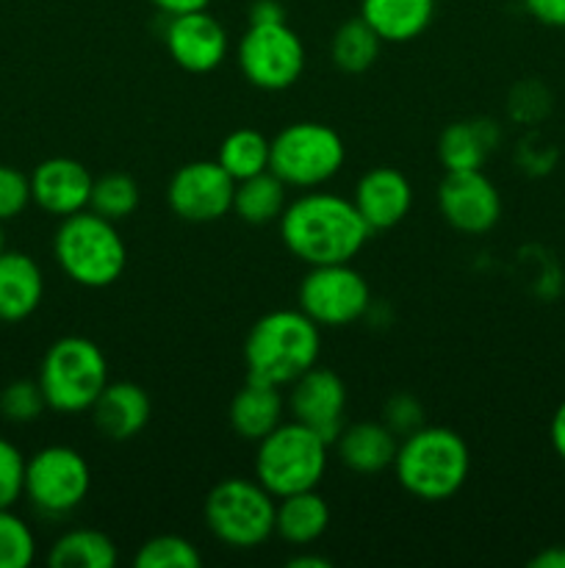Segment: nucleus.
I'll return each mask as SVG.
<instances>
[{"label": "nucleus", "instance_id": "nucleus-36", "mask_svg": "<svg viewBox=\"0 0 565 568\" xmlns=\"http://www.w3.org/2000/svg\"><path fill=\"white\" fill-rule=\"evenodd\" d=\"M532 20L548 28H565V0H524Z\"/></svg>", "mask_w": 565, "mask_h": 568}, {"label": "nucleus", "instance_id": "nucleus-31", "mask_svg": "<svg viewBox=\"0 0 565 568\" xmlns=\"http://www.w3.org/2000/svg\"><path fill=\"white\" fill-rule=\"evenodd\" d=\"M37 558L33 530L17 514L0 510V568H28Z\"/></svg>", "mask_w": 565, "mask_h": 568}, {"label": "nucleus", "instance_id": "nucleus-7", "mask_svg": "<svg viewBox=\"0 0 565 568\" xmlns=\"http://www.w3.org/2000/svg\"><path fill=\"white\" fill-rule=\"evenodd\" d=\"M277 499L249 477H225L205 497V527L230 549H255L275 536Z\"/></svg>", "mask_w": 565, "mask_h": 568}, {"label": "nucleus", "instance_id": "nucleus-41", "mask_svg": "<svg viewBox=\"0 0 565 568\" xmlns=\"http://www.w3.org/2000/svg\"><path fill=\"white\" fill-rule=\"evenodd\" d=\"M291 568H330L332 564L327 558H319V555H299V558L288 560Z\"/></svg>", "mask_w": 565, "mask_h": 568}, {"label": "nucleus", "instance_id": "nucleus-1", "mask_svg": "<svg viewBox=\"0 0 565 568\" xmlns=\"http://www.w3.org/2000/svg\"><path fill=\"white\" fill-rule=\"evenodd\" d=\"M282 244L308 266L347 264L371 239L369 225L349 197L308 189L280 214Z\"/></svg>", "mask_w": 565, "mask_h": 568}, {"label": "nucleus", "instance_id": "nucleus-16", "mask_svg": "<svg viewBox=\"0 0 565 568\" xmlns=\"http://www.w3.org/2000/svg\"><path fill=\"white\" fill-rule=\"evenodd\" d=\"M92 186V172L81 161L64 159V155L42 161L31 172V200L44 214L59 216V220L89 209Z\"/></svg>", "mask_w": 565, "mask_h": 568}, {"label": "nucleus", "instance_id": "nucleus-23", "mask_svg": "<svg viewBox=\"0 0 565 568\" xmlns=\"http://www.w3.org/2000/svg\"><path fill=\"white\" fill-rule=\"evenodd\" d=\"M499 125L493 120H463L452 122L438 139V159L446 172L482 170L487 155L496 150Z\"/></svg>", "mask_w": 565, "mask_h": 568}, {"label": "nucleus", "instance_id": "nucleus-21", "mask_svg": "<svg viewBox=\"0 0 565 568\" xmlns=\"http://www.w3.org/2000/svg\"><path fill=\"white\" fill-rule=\"evenodd\" d=\"M282 414H286V399H282L280 388L253 381V377L242 392H236V397L230 399V408H227L233 433L244 442L255 444L269 436L280 422H286Z\"/></svg>", "mask_w": 565, "mask_h": 568}, {"label": "nucleus", "instance_id": "nucleus-24", "mask_svg": "<svg viewBox=\"0 0 565 568\" xmlns=\"http://www.w3.org/2000/svg\"><path fill=\"white\" fill-rule=\"evenodd\" d=\"M330 527V505L325 503L316 488L277 499L275 536L291 547H310L319 541Z\"/></svg>", "mask_w": 565, "mask_h": 568}, {"label": "nucleus", "instance_id": "nucleus-5", "mask_svg": "<svg viewBox=\"0 0 565 568\" xmlns=\"http://www.w3.org/2000/svg\"><path fill=\"white\" fill-rule=\"evenodd\" d=\"M330 444L302 422H280L255 449V480L275 499L319 488Z\"/></svg>", "mask_w": 565, "mask_h": 568}, {"label": "nucleus", "instance_id": "nucleus-15", "mask_svg": "<svg viewBox=\"0 0 565 568\" xmlns=\"http://www.w3.org/2000/svg\"><path fill=\"white\" fill-rule=\"evenodd\" d=\"M288 410L297 422L314 427L327 444H336L338 433L347 425V386L332 369L314 366L291 383Z\"/></svg>", "mask_w": 565, "mask_h": 568}, {"label": "nucleus", "instance_id": "nucleus-20", "mask_svg": "<svg viewBox=\"0 0 565 568\" xmlns=\"http://www.w3.org/2000/svg\"><path fill=\"white\" fill-rule=\"evenodd\" d=\"M44 275L28 253H0V322H22L42 305Z\"/></svg>", "mask_w": 565, "mask_h": 568}, {"label": "nucleus", "instance_id": "nucleus-9", "mask_svg": "<svg viewBox=\"0 0 565 568\" xmlns=\"http://www.w3.org/2000/svg\"><path fill=\"white\" fill-rule=\"evenodd\" d=\"M92 469L78 449L53 444L25 460V497L48 519L75 514L89 497Z\"/></svg>", "mask_w": 565, "mask_h": 568}, {"label": "nucleus", "instance_id": "nucleus-28", "mask_svg": "<svg viewBox=\"0 0 565 568\" xmlns=\"http://www.w3.org/2000/svg\"><path fill=\"white\" fill-rule=\"evenodd\" d=\"M380 48L382 39L371 31V26H366L358 17V20L343 22L336 31V37H332V64L341 72L358 75V72H366L377 59H380Z\"/></svg>", "mask_w": 565, "mask_h": 568}, {"label": "nucleus", "instance_id": "nucleus-3", "mask_svg": "<svg viewBox=\"0 0 565 568\" xmlns=\"http://www.w3.org/2000/svg\"><path fill=\"white\" fill-rule=\"evenodd\" d=\"M471 471L469 444L452 427H419L399 438L393 475L399 486L424 503H443L465 486Z\"/></svg>", "mask_w": 565, "mask_h": 568}, {"label": "nucleus", "instance_id": "nucleus-43", "mask_svg": "<svg viewBox=\"0 0 565 568\" xmlns=\"http://www.w3.org/2000/svg\"><path fill=\"white\" fill-rule=\"evenodd\" d=\"M0 419H3V416H0Z\"/></svg>", "mask_w": 565, "mask_h": 568}, {"label": "nucleus", "instance_id": "nucleus-8", "mask_svg": "<svg viewBox=\"0 0 565 568\" xmlns=\"http://www.w3.org/2000/svg\"><path fill=\"white\" fill-rule=\"evenodd\" d=\"M347 161L343 139L325 122H291L271 139L269 170L291 189H319Z\"/></svg>", "mask_w": 565, "mask_h": 568}, {"label": "nucleus", "instance_id": "nucleus-32", "mask_svg": "<svg viewBox=\"0 0 565 568\" xmlns=\"http://www.w3.org/2000/svg\"><path fill=\"white\" fill-rule=\"evenodd\" d=\"M48 410L39 381H14L0 392V416L14 425H28L37 422Z\"/></svg>", "mask_w": 565, "mask_h": 568}, {"label": "nucleus", "instance_id": "nucleus-10", "mask_svg": "<svg viewBox=\"0 0 565 568\" xmlns=\"http://www.w3.org/2000/svg\"><path fill=\"white\" fill-rule=\"evenodd\" d=\"M302 314L319 327H347L363 320L371 308L369 281L352 264L310 266L297 292Z\"/></svg>", "mask_w": 565, "mask_h": 568}, {"label": "nucleus", "instance_id": "nucleus-30", "mask_svg": "<svg viewBox=\"0 0 565 568\" xmlns=\"http://www.w3.org/2000/svg\"><path fill=\"white\" fill-rule=\"evenodd\" d=\"M136 568H199L203 566V555L197 552L188 538L183 536H155L138 547L136 558H133Z\"/></svg>", "mask_w": 565, "mask_h": 568}, {"label": "nucleus", "instance_id": "nucleus-25", "mask_svg": "<svg viewBox=\"0 0 565 568\" xmlns=\"http://www.w3.org/2000/svg\"><path fill=\"white\" fill-rule=\"evenodd\" d=\"M286 183L271 170L238 181L236 194H233V214H238V220H244L247 225H269V222L280 220V214L286 211Z\"/></svg>", "mask_w": 565, "mask_h": 568}, {"label": "nucleus", "instance_id": "nucleus-35", "mask_svg": "<svg viewBox=\"0 0 565 568\" xmlns=\"http://www.w3.org/2000/svg\"><path fill=\"white\" fill-rule=\"evenodd\" d=\"M382 422L397 433L399 438L410 436L413 430L424 427V408L415 397L410 394H393L382 408Z\"/></svg>", "mask_w": 565, "mask_h": 568}, {"label": "nucleus", "instance_id": "nucleus-11", "mask_svg": "<svg viewBox=\"0 0 565 568\" xmlns=\"http://www.w3.org/2000/svg\"><path fill=\"white\" fill-rule=\"evenodd\" d=\"M238 67L255 89L282 92L305 72V44L286 22L249 26L238 42Z\"/></svg>", "mask_w": 565, "mask_h": 568}, {"label": "nucleus", "instance_id": "nucleus-6", "mask_svg": "<svg viewBox=\"0 0 565 568\" xmlns=\"http://www.w3.org/2000/svg\"><path fill=\"white\" fill-rule=\"evenodd\" d=\"M37 381L50 410L75 416L92 410L94 399L109 386V361L92 338L64 336L48 347Z\"/></svg>", "mask_w": 565, "mask_h": 568}, {"label": "nucleus", "instance_id": "nucleus-42", "mask_svg": "<svg viewBox=\"0 0 565 568\" xmlns=\"http://www.w3.org/2000/svg\"><path fill=\"white\" fill-rule=\"evenodd\" d=\"M6 250V233H3V222H0V253Z\"/></svg>", "mask_w": 565, "mask_h": 568}, {"label": "nucleus", "instance_id": "nucleus-29", "mask_svg": "<svg viewBox=\"0 0 565 568\" xmlns=\"http://www.w3.org/2000/svg\"><path fill=\"white\" fill-rule=\"evenodd\" d=\"M138 197H142L138 194V183L131 175H125V172H109V175L94 178L89 209L94 214L105 216V220L120 222L127 220L138 209Z\"/></svg>", "mask_w": 565, "mask_h": 568}, {"label": "nucleus", "instance_id": "nucleus-17", "mask_svg": "<svg viewBox=\"0 0 565 568\" xmlns=\"http://www.w3.org/2000/svg\"><path fill=\"white\" fill-rule=\"evenodd\" d=\"M352 203L371 233L391 231L413 209V186L399 170L377 166L360 178Z\"/></svg>", "mask_w": 565, "mask_h": 568}, {"label": "nucleus", "instance_id": "nucleus-22", "mask_svg": "<svg viewBox=\"0 0 565 568\" xmlns=\"http://www.w3.org/2000/svg\"><path fill=\"white\" fill-rule=\"evenodd\" d=\"M435 17V0H360V20L382 42L404 44L430 28Z\"/></svg>", "mask_w": 565, "mask_h": 568}, {"label": "nucleus", "instance_id": "nucleus-33", "mask_svg": "<svg viewBox=\"0 0 565 568\" xmlns=\"http://www.w3.org/2000/svg\"><path fill=\"white\" fill-rule=\"evenodd\" d=\"M25 497V455L0 438V510H9Z\"/></svg>", "mask_w": 565, "mask_h": 568}, {"label": "nucleus", "instance_id": "nucleus-34", "mask_svg": "<svg viewBox=\"0 0 565 568\" xmlns=\"http://www.w3.org/2000/svg\"><path fill=\"white\" fill-rule=\"evenodd\" d=\"M31 200V178L17 166L0 164V222H9L28 209Z\"/></svg>", "mask_w": 565, "mask_h": 568}, {"label": "nucleus", "instance_id": "nucleus-39", "mask_svg": "<svg viewBox=\"0 0 565 568\" xmlns=\"http://www.w3.org/2000/svg\"><path fill=\"white\" fill-rule=\"evenodd\" d=\"M548 438H552L554 453H557L559 460L565 464V399L559 403V408L554 410L552 425H548Z\"/></svg>", "mask_w": 565, "mask_h": 568}, {"label": "nucleus", "instance_id": "nucleus-26", "mask_svg": "<svg viewBox=\"0 0 565 568\" xmlns=\"http://www.w3.org/2000/svg\"><path fill=\"white\" fill-rule=\"evenodd\" d=\"M116 560V544L105 532L89 527L66 530L48 555V564L53 568H114Z\"/></svg>", "mask_w": 565, "mask_h": 568}, {"label": "nucleus", "instance_id": "nucleus-18", "mask_svg": "<svg viewBox=\"0 0 565 568\" xmlns=\"http://www.w3.org/2000/svg\"><path fill=\"white\" fill-rule=\"evenodd\" d=\"M153 416V403L150 394L136 383H111L100 392V397L92 405V422L97 433L109 442H131L144 427L150 425Z\"/></svg>", "mask_w": 565, "mask_h": 568}, {"label": "nucleus", "instance_id": "nucleus-12", "mask_svg": "<svg viewBox=\"0 0 565 568\" xmlns=\"http://www.w3.org/2000/svg\"><path fill=\"white\" fill-rule=\"evenodd\" d=\"M236 181L222 170L219 161H192L172 175L166 203L172 214L192 225H208L233 211Z\"/></svg>", "mask_w": 565, "mask_h": 568}, {"label": "nucleus", "instance_id": "nucleus-13", "mask_svg": "<svg viewBox=\"0 0 565 568\" xmlns=\"http://www.w3.org/2000/svg\"><path fill=\"white\" fill-rule=\"evenodd\" d=\"M443 220L465 236H482L502 220V194L482 170L446 172L438 186Z\"/></svg>", "mask_w": 565, "mask_h": 568}, {"label": "nucleus", "instance_id": "nucleus-27", "mask_svg": "<svg viewBox=\"0 0 565 568\" xmlns=\"http://www.w3.org/2000/svg\"><path fill=\"white\" fill-rule=\"evenodd\" d=\"M269 150L271 139H266L255 128H238L230 136H225L216 161L238 183L269 170Z\"/></svg>", "mask_w": 565, "mask_h": 568}, {"label": "nucleus", "instance_id": "nucleus-14", "mask_svg": "<svg viewBox=\"0 0 565 568\" xmlns=\"http://www.w3.org/2000/svg\"><path fill=\"white\" fill-rule=\"evenodd\" d=\"M164 44L170 50L172 61L181 70L194 72V75L216 70L227 59V50H230L225 26L208 9L170 17Z\"/></svg>", "mask_w": 565, "mask_h": 568}, {"label": "nucleus", "instance_id": "nucleus-40", "mask_svg": "<svg viewBox=\"0 0 565 568\" xmlns=\"http://www.w3.org/2000/svg\"><path fill=\"white\" fill-rule=\"evenodd\" d=\"M530 568H565V547H546L530 560Z\"/></svg>", "mask_w": 565, "mask_h": 568}, {"label": "nucleus", "instance_id": "nucleus-37", "mask_svg": "<svg viewBox=\"0 0 565 568\" xmlns=\"http://www.w3.org/2000/svg\"><path fill=\"white\" fill-rule=\"evenodd\" d=\"M271 22H286V11L277 0H255L249 6V26H271Z\"/></svg>", "mask_w": 565, "mask_h": 568}, {"label": "nucleus", "instance_id": "nucleus-2", "mask_svg": "<svg viewBox=\"0 0 565 568\" xmlns=\"http://www.w3.org/2000/svg\"><path fill=\"white\" fill-rule=\"evenodd\" d=\"M321 327L299 308L269 311L260 316L244 342V361L253 381L291 386L314 369L321 353Z\"/></svg>", "mask_w": 565, "mask_h": 568}, {"label": "nucleus", "instance_id": "nucleus-4", "mask_svg": "<svg viewBox=\"0 0 565 568\" xmlns=\"http://www.w3.org/2000/svg\"><path fill=\"white\" fill-rule=\"evenodd\" d=\"M53 255L61 272L83 288L111 286L127 266V247L116 222L94 214L92 209L61 220L53 236Z\"/></svg>", "mask_w": 565, "mask_h": 568}, {"label": "nucleus", "instance_id": "nucleus-19", "mask_svg": "<svg viewBox=\"0 0 565 568\" xmlns=\"http://www.w3.org/2000/svg\"><path fill=\"white\" fill-rule=\"evenodd\" d=\"M399 436L386 422H355L343 425L336 438V455L347 469L358 475H380L397 458Z\"/></svg>", "mask_w": 565, "mask_h": 568}, {"label": "nucleus", "instance_id": "nucleus-38", "mask_svg": "<svg viewBox=\"0 0 565 568\" xmlns=\"http://www.w3.org/2000/svg\"><path fill=\"white\" fill-rule=\"evenodd\" d=\"M158 11H164L166 17H175V14H188V11H199V9H208L210 0H150Z\"/></svg>", "mask_w": 565, "mask_h": 568}]
</instances>
